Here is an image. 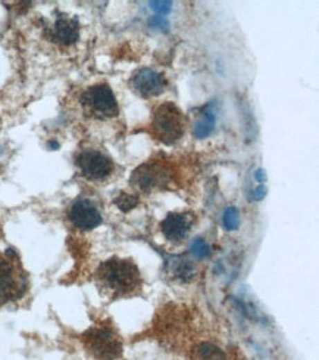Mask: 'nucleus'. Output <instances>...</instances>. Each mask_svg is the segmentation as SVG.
<instances>
[{"label": "nucleus", "mask_w": 319, "mask_h": 360, "mask_svg": "<svg viewBox=\"0 0 319 360\" xmlns=\"http://www.w3.org/2000/svg\"><path fill=\"white\" fill-rule=\"evenodd\" d=\"M98 277L104 289L113 295H127L140 286L141 277L137 266L131 260L111 259L100 264Z\"/></svg>", "instance_id": "nucleus-1"}, {"label": "nucleus", "mask_w": 319, "mask_h": 360, "mask_svg": "<svg viewBox=\"0 0 319 360\" xmlns=\"http://www.w3.org/2000/svg\"><path fill=\"white\" fill-rule=\"evenodd\" d=\"M152 130L158 141L165 145H175L185 132V117L172 102H165L153 112Z\"/></svg>", "instance_id": "nucleus-2"}, {"label": "nucleus", "mask_w": 319, "mask_h": 360, "mask_svg": "<svg viewBox=\"0 0 319 360\" xmlns=\"http://www.w3.org/2000/svg\"><path fill=\"white\" fill-rule=\"evenodd\" d=\"M84 344L96 360H116L122 354V343L109 327H94L84 335Z\"/></svg>", "instance_id": "nucleus-3"}, {"label": "nucleus", "mask_w": 319, "mask_h": 360, "mask_svg": "<svg viewBox=\"0 0 319 360\" xmlns=\"http://www.w3.org/2000/svg\"><path fill=\"white\" fill-rule=\"evenodd\" d=\"M81 105L94 119H113L120 112L116 98L108 85H96L89 87L81 95Z\"/></svg>", "instance_id": "nucleus-4"}, {"label": "nucleus", "mask_w": 319, "mask_h": 360, "mask_svg": "<svg viewBox=\"0 0 319 360\" xmlns=\"http://www.w3.org/2000/svg\"><path fill=\"white\" fill-rule=\"evenodd\" d=\"M171 169L161 161H150L134 170L131 183L143 192L163 189L171 183Z\"/></svg>", "instance_id": "nucleus-5"}, {"label": "nucleus", "mask_w": 319, "mask_h": 360, "mask_svg": "<svg viewBox=\"0 0 319 360\" xmlns=\"http://www.w3.org/2000/svg\"><path fill=\"white\" fill-rule=\"evenodd\" d=\"M77 166L89 180H104L113 171L112 160L98 149H84L77 157Z\"/></svg>", "instance_id": "nucleus-6"}, {"label": "nucleus", "mask_w": 319, "mask_h": 360, "mask_svg": "<svg viewBox=\"0 0 319 360\" xmlns=\"http://www.w3.org/2000/svg\"><path fill=\"white\" fill-rule=\"evenodd\" d=\"M26 289V277L10 260H0V306L19 298Z\"/></svg>", "instance_id": "nucleus-7"}, {"label": "nucleus", "mask_w": 319, "mask_h": 360, "mask_svg": "<svg viewBox=\"0 0 319 360\" xmlns=\"http://www.w3.org/2000/svg\"><path fill=\"white\" fill-rule=\"evenodd\" d=\"M129 86H131L134 94L141 98H155L163 94L168 86V80L155 69L143 68L131 77Z\"/></svg>", "instance_id": "nucleus-8"}, {"label": "nucleus", "mask_w": 319, "mask_h": 360, "mask_svg": "<svg viewBox=\"0 0 319 360\" xmlns=\"http://www.w3.org/2000/svg\"><path fill=\"white\" fill-rule=\"evenodd\" d=\"M68 217L71 223L80 230H91L102 223V214L99 208L86 198L77 200L69 207Z\"/></svg>", "instance_id": "nucleus-9"}, {"label": "nucleus", "mask_w": 319, "mask_h": 360, "mask_svg": "<svg viewBox=\"0 0 319 360\" xmlns=\"http://www.w3.org/2000/svg\"><path fill=\"white\" fill-rule=\"evenodd\" d=\"M193 226V218L185 213H171L161 223V230L168 241L179 243L187 238Z\"/></svg>", "instance_id": "nucleus-10"}, {"label": "nucleus", "mask_w": 319, "mask_h": 360, "mask_svg": "<svg viewBox=\"0 0 319 360\" xmlns=\"http://www.w3.org/2000/svg\"><path fill=\"white\" fill-rule=\"evenodd\" d=\"M80 37V24L74 17H68L65 14L57 15L51 30V39L62 46L74 44Z\"/></svg>", "instance_id": "nucleus-11"}, {"label": "nucleus", "mask_w": 319, "mask_h": 360, "mask_svg": "<svg viewBox=\"0 0 319 360\" xmlns=\"http://www.w3.org/2000/svg\"><path fill=\"white\" fill-rule=\"evenodd\" d=\"M167 271L172 280L184 284L193 281V277L196 276L194 264L185 257H181V255H175V257H171L168 260Z\"/></svg>", "instance_id": "nucleus-12"}, {"label": "nucleus", "mask_w": 319, "mask_h": 360, "mask_svg": "<svg viewBox=\"0 0 319 360\" xmlns=\"http://www.w3.org/2000/svg\"><path fill=\"white\" fill-rule=\"evenodd\" d=\"M194 359L196 360H226L227 356L219 347L210 343H203L196 348Z\"/></svg>", "instance_id": "nucleus-13"}, {"label": "nucleus", "mask_w": 319, "mask_h": 360, "mask_svg": "<svg viewBox=\"0 0 319 360\" xmlns=\"http://www.w3.org/2000/svg\"><path fill=\"white\" fill-rule=\"evenodd\" d=\"M113 203L116 204L118 208H120V210H122V212H129V210H133V208L137 205L138 200L136 198L134 195L121 194L120 196H116Z\"/></svg>", "instance_id": "nucleus-14"}, {"label": "nucleus", "mask_w": 319, "mask_h": 360, "mask_svg": "<svg viewBox=\"0 0 319 360\" xmlns=\"http://www.w3.org/2000/svg\"><path fill=\"white\" fill-rule=\"evenodd\" d=\"M193 252H194V255H197V257H205V255H208L209 248H208V246H206V242L202 241V239L194 241V243H193Z\"/></svg>", "instance_id": "nucleus-15"}, {"label": "nucleus", "mask_w": 319, "mask_h": 360, "mask_svg": "<svg viewBox=\"0 0 319 360\" xmlns=\"http://www.w3.org/2000/svg\"><path fill=\"white\" fill-rule=\"evenodd\" d=\"M224 222H226V226H227L228 229H235V228H237V225H239L237 212L233 210V208H231V210L227 212L226 220H224Z\"/></svg>", "instance_id": "nucleus-16"}]
</instances>
